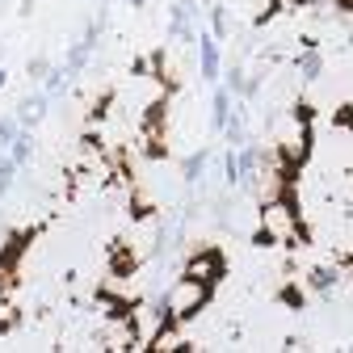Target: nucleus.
<instances>
[{"mask_svg": "<svg viewBox=\"0 0 353 353\" xmlns=\"http://www.w3.org/2000/svg\"><path fill=\"white\" fill-rule=\"evenodd\" d=\"M219 135H228L232 148H244L248 143V105H244V97H236V105H232V114H228V122H223Z\"/></svg>", "mask_w": 353, "mask_h": 353, "instance_id": "obj_2", "label": "nucleus"}, {"mask_svg": "<svg viewBox=\"0 0 353 353\" xmlns=\"http://www.w3.org/2000/svg\"><path fill=\"white\" fill-rule=\"evenodd\" d=\"M336 282H341V270H336V265H316V270H312V278H307V286H312L316 294H328V290H336Z\"/></svg>", "mask_w": 353, "mask_h": 353, "instance_id": "obj_10", "label": "nucleus"}, {"mask_svg": "<svg viewBox=\"0 0 353 353\" xmlns=\"http://www.w3.org/2000/svg\"><path fill=\"white\" fill-rule=\"evenodd\" d=\"M219 176H223V185L236 190L240 185V152L228 143V152H219Z\"/></svg>", "mask_w": 353, "mask_h": 353, "instance_id": "obj_9", "label": "nucleus"}, {"mask_svg": "<svg viewBox=\"0 0 353 353\" xmlns=\"http://www.w3.org/2000/svg\"><path fill=\"white\" fill-rule=\"evenodd\" d=\"M126 5H130V9H143V5H148V0H126Z\"/></svg>", "mask_w": 353, "mask_h": 353, "instance_id": "obj_16", "label": "nucleus"}, {"mask_svg": "<svg viewBox=\"0 0 353 353\" xmlns=\"http://www.w3.org/2000/svg\"><path fill=\"white\" fill-rule=\"evenodd\" d=\"M198 76L206 80V84H219L223 80V55H219V38L206 30V34H198Z\"/></svg>", "mask_w": 353, "mask_h": 353, "instance_id": "obj_1", "label": "nucleus"}, {"mask_svg": "<svg viewBox=\"0 0 353 353\" xmlns=\"http://www.w3.org/2000/svg\"><path fill=\"white\" fill-rule=\"evenodd\" d=\"M5 80H9V72H5V68H0V88H5Z\"/></svg>", "mask_w": 353, "mask_h": 353, "instance_id": "obj_17", "label": "nucleus"}, {"mask_svg": "<svg viewBox=\"0 0 353 353\" xmlns=\"http://www.w3.org/2000/svg\"><path fill=\"white\" fill-rule=\"evenodd\" d=\"M17 130H21V122H17V114H9V118H0V152H5L13 139H17Z\"/></svg>", "mask_w": 353, "mask_h": 353, "instance_id": "obj_13", "label": "nucleus"}, {"mask_svg": "<svg viewBox=\"0 0 353 353\" xmlns=\"http://www.w3.org/2000/svg\"><path fill=\"white\" fill-rule=\"evenodd\" d=\"M294 72L312 84V80H320V72H324V55H320V47H303V55L294 59Z\"/></svg>", "mask_w": 353, "mask_h": 353, "instance_id": "obj_8", "label": "nucleus"}, {"mask_svg": "<svg viewBox=\"0 0 353 353\" xmlns=\"http://www.w3.org/2000/svg\"><path fill=\"white\" fill-rule=\"evenodd\" d=\"M210 34H214L219 42L228 38V9H223V5H214V9H210Z\"/></svg>", "mask_w": 353, "mask_h": 353, "instance_id": "obj_14", "label": "nucleus"}, {"mask_svg": "<svg viewBox=\"0 0 353 353\" xmlns=\"http://www.w3.org/2000/svg\"><path fill=\"white\" fill-rule=\"evenodd\" d=\"M47 93H26L21 101H17V122L21 126H38L42 118H47Z\"/></svg>", "mask_w": 353, "mask_h": 353, "instance_id": "obj_5", "label": "nucleus"}, {"mask_svg": "<svg viewBox=\"0 0 353 353\" xmlns=\"http://www.w3.org/2000/svg\"><path fill=\"white\" fill-rule=\"evenodd\" d=\"M17 168H21V164H17L13 156H0V198L13 190V172H17Z\"/></svg>", "mask_w": 353, "mask_h": 353, "instance_id": "obj_12", "label": "nucleus"}, {"mask_svg": "<svg viewBox=\"0 0 353 353\" xmlns=\"http://www.w3.org/2000/svg\"><path fill=\"white\" fill-rule=\"evenodd\" d=\"M232 105H236V93H232L228 84H214V97H210V126H214V130H223Z\"/></svg>", "mask_w": 353, "mask_h": 353, "instance_id": "obj_7", "label": "nucleus"}, {"mask_svg": "<svg viewBox=\"0 0 353 353\" xmlns=\"http://www.w3.org/2000/svg\"><path fill=\"white\" fill-rule=\"evenodd\" d=\"M194 0H176L172 5V21H168V34L172 38H181V42H198L194 38Z\"/></svg>", "mask_w": 353, "mask_h": 353, "instance_id": "obj_3", "label": "nucleus"}, {"mask_svg": "<svg viewBox=\"0 0 353 353\" xmlns=\"http://www.w3.org/2000/svg\"><path fill=\"white\" fill-rule=\"evenodd\" d=\"M214 160V152L210 148H198L194 156H185L181 160V181L185 185H198V181H206V164Z\"/></svg>", "mask_w": 353, "mask_h": 353, "instance_id": "obj_6", "label": "nucleus"}, {"mask_svg": "<svg viewBox=\"0 0 353 353\" xmlns=\"http://www.w3.org/2000/svg\"><path fill=\"white\" fill-rule=\"evenodd\" d=\"M9 156H13V160H17L21 168H26V164L34 160V135H30V126H21V130H17V139L9 143Z\"/></svg>", "mask_w": 353, "mask_h": 353, "instance_id": "obj_11", "label": "nucleus"}, {"mask_svg": "<svg viewBox=\"0 0 353 353\" xmlns=\"http://www.w3.org/2000/svg\"><path fill=\"white\" fill-rule=\"evenodd\" d=\"M261 168H265V152H261L256 143H244V148H240V185H244V190H256Z\"/></svg>", "mask_w": 353, "mask_h": 353, "instance_id": "obj_4", "label": "nucleus"}, {"mask_svg": "<svg viewBox=\"0 0 353 353\" xmlns=\"http://www.w3.org/2000/svg\"><path fill=\"white\" fill-rule=\"evenodd\" d=\"M26 72H30V80H47V72H51V59H47V55H34V59L26 63Z\"/></svg>", "mask_w": 353, "mask_h": 353, "instance_id": "obj_15", "label": "nucleus"}]
</instances>
